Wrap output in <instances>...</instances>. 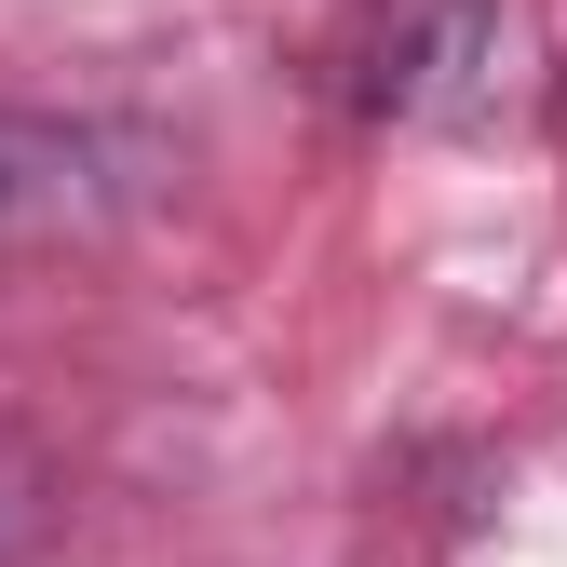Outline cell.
<instances>
[{
    "label": "cell",
    "mask_w": 567,
    "mask_h": 567,
    "mask_svg": "<svg viewBox=\"0 0 567 567\" xmlns=\"http://www.w3.org/2000/svg\"><path fill=\"white\" fill-rule=\"evenodd\" d=\"M501 82V0H379L365 14V109L379 122H473Z\"/></svg>",
    "instance_id": "1"
},
{
    "label": "cell",
    "mask_w": 567,
    "mask_h": 567,
    "mask_svg": "<svg viewBox=\"0 0 567 567\" xmlns=\"http://www.w3.org/2000/svg\"><path fill=\"white\" fill-rule=\"evenodd\" d=\"M54 176H68V150H54V135L0 122V203H28V189H54Z\"/></svg>",
    "instance_id": "2"
}]
</instances>
